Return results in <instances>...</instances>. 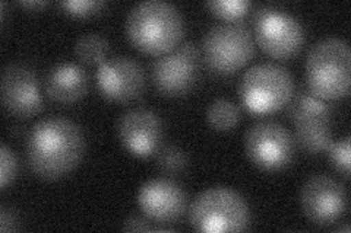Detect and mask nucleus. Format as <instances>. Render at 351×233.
<instances>
[{
  "mask_svg": "<svg viewBox=\"0 0 351 233\" xmlns=\"http://www.w3.org/2000/svg\"><path fill=\"white\" fill-rule=\"evenodd\" d=\"M46 91L54 102H78L86 95L88 76L78 64L59 63L53 66L46 77Z\"/></svg>",
  "mask_w": 351,
  "mask_h": 233,
  "instance_id": "2eb2a0df",
  "label": "nucleus"
},
{
  "mask_svg": "<svg viewBox=\"0 0 351 233\" xmlns=\"http://www.w3.org/2000/svg\"><path fill=\"white\" fill-rule=\"evenodd\" d=\"M304 216L312 223L328 226L341 219L347 210V194L341 182L319 174L307 180L300 193Z\"/></svg>",
  "mask_w": 351,
  "mask_h": 233,
  "instance_id": "9d476101",
  "label": "nucleus"
},
{
  "mask_svg": "<svg viewBox=\"0 0 351 233\" xmlns=\"http://www.w3.org/2000/svg\"><path fill=\"white\" fill-rule=\"evenodd\" d=\"M97 85L101 95L113 102H130L145 86L142 66L128 55H116L98 64Z\"/></svg>",
  "mask_w": 351,
  "mask_h": 233,
  "instance_id": "9b49d317",
  "label": "nucleus"
},
{
  "mask_svg": "<svg viewBox=\"0 0 351 233\" xmlns=\"http://www.w3.org/2000/svg\"><path fill=\"white\" fill-rule=\"evenodd\" d=\"M123 230L129 232H151V230H161L160 228H156L149 225V221L145 217L141 216H132L129 217L122 228Z\"/></svg>",
  "mask_w": 351,
  "mask_h": 233,
  "instance_id": "393cba45",
  "label": "nucleus"
},
{
  "mask_svg": "<svg viewBox=\"0 0 351 233\" xmlns=\"http://www.w3.org/2000/svg\"><path fill=\"white\" fill-rule=\"evenodd\" d=\"M294 92L290 72L276 63H259L246 70L239 85L241 102L252 114H272L289 104Z\"/></svg>",
  "mask_w": 351,
  "mask_h": 233,
  "instance_id": "20e7f679",
  "label": "nucleus"
},
{
  "mask_svg": "<svg viewBox=\"0 0 351 233\" xmlns=\"http://www.w3.org/2000/svg\"><path fill=\"white\" fill-rule=\"evenodd\" d=\"M252 22L258 46L271 57L287 60L302 50L304 31L293 15L274 6H259Z\"/></svg>",
  "mask_w": 351,
  "mask_h": 233,
  "instance_id": "0eeeda50",
  "label": "nucleus"
},
{
  "mask_svg": "<svg viewBox=\"0 0 351 233\" xmlns=\"http://www.w3.org/2000/svg\"><path fill=\"white\" fill-rule=\"evenodd\" d=\"M197 70L199 50L193 42L188 41L160 55L152 66V81L160 94L178 96L192 90Z\"/></svg>",
  "mask_w": 351,
  "mask_h": 233,
  "instance_id": "1a4fd4ad",
  "label": "nucleus"
},
{
  "mask_svg": "<svg viewBox=\"0 0 351 233\" xmlns=\"http://www.w3.org/2000/svg\"><path fill=\"white\" fill-rule=\"evenodd\" d=\"M157 165L162 172L179 174L188 166V156L179 146L166 144L157 150Z\"/></svg>",
  "mask_w": 351,
  "mask_h": 233,
  "instance_id": "aec40b11",
  "label": "nucleus"
},
{
  "mask_svg": "<svg viewBox=\"0 0 351 233\" xmlns=\"http://www.w3.org/2000/svg\"><path fill=\"white\" fill-rule=\"evenodd\" d=\"M206 120L218 131L233 130L240 121V111L236 104L226 98H217L208 107Z\"/></svg>",
  "mask_w": 351,
  "mask_h": 233,
  "instance_id": "a211bd4d",
  "label": "nucleus"
},
{
  "mask_svg": "<svg viewBox=\"0 0 351 233\" xmlns=\"http://www.w3.org/2000/svg\"><path fill=\"white\" fill-rule=\"evenodd\" d=\"M18 217L12 208L2 207L0 210V230L2 232H14L18 229Z\"/></svg>",
  "mask_w": 351,
  "mask_h": 233,
  "instance_id": "a878e982",
  "label": "nucleus"
},
{
  "mask_svg": "<svg viewBox=\"0 0 351 233\" xmlns=\"http://www.w3.org/2000/svg\"><path fill=\"white\" fill-rule=\"evenodd\" d=\"M117 135L126 150L138 158H148L160 148L161 118L156 111L148 108L129 109L119 118Z\"/></svg>",
  "mask_w": 351,
  "mask_h": 233,
  "instance_id": "ddd939ff",
  "label": "nucleus"
},
{
  "mask_svg": "<svg viewBox=\"0 0 351 233\" xmlns=\"http://www.w3.org/2000/svg\"><path fill=\"white\" fill-rule=\"evenodd\" d=\"M329 158L338 172H341L346 178L350 176V137H344L339 141H332L328 148Z\"/></svg>",
  "mask_w": 351,
  "mask_h": 233,
  "instance_id": "4be33fe9",
  "label": "nucleus"
},
{
  "mask_svg": "<svg viewBox=\"0 0 351 233\" xmlns=\"http://www.w3.org/2000/svg\"><path fill=\"white\" fill-rule=\"evenodd\" d=\"M138 206L148 220L166 225L176 221L184 213L186 195L176 182L157 178L139 188Z\"/></svg>",
  "mask_w": 351,
  "mask_h": 233,
  "instance_id": "4468645a",
  "label": "nucleus"
},
{
  "mask_svg": "<svg viewBox=\"0 0 351 233\" xmlns=\"http://www.w3.org/2000/svg\"><path fill=\"white\" fill-rule=\"evenodd\" d=\"M85 152V139L73 121L63 117L40 120L31 128L27 156L31 171L43 180H59L75 169Z\"/></svg>",
  "mask_w": 351,
  "mask_h": 233,
  "instance_id": "f257e3e1",
  "label": "nucleus"
},
{
  "mask_svg": "<svg viewBox=\"0 0 351 233\" xmlns=\"http://www.w3.org/2000/svg\"><path fill=\"white\" fill-rule=\"evenodd\" d=\"M295 124V141L312 154L326 152L332 143V127L329 117L300 120Z\"/></svg>",
  "mask_w": 351,
  "mask_h": 233,
  "instance_id": "dca6fc26",
  "label": "nucleus"
},
{
  "mask_svg": "<svg viewBox=\"0 0 351 233\" xmlns=\"http://www.w3.org/2000/svg\"><path fill=\"white\" fill-rule=\"evenodd\" d=\"M18 169V162L12 149H9L6 144L0 148V188H5L14 181Z\"/></svg>",
  "mask_w": 351,
  "mask_h": 233,
  "instance_id": "b1692460",
  "label": "nucleus"
},
{
  "mask_svg": "<svg viewBox=\"0 0 351 233\" xmlns=\"http://www.w3.org/2000/svg\"><path fill=\"white\" fill-rule=\"evenodd\" d=\"M309 91L324 101L344 98L350 91V47L344 40L317 41L306 59Z\"/></svg>",
  "mask_w": 351,
  "mask_h": 233,
  "instance_id": "7ed1b4c3",
  "label": "nucleus"
},
{
  "mask_svg": "<svg viewBox=\"0 0 351 233\" xmlns=\"http://www.w3.org/2000/svg\"><path fill=\"white\" fill-rule=\"evenodd\" d=\"M75 54L82 63L100 64L108 54V41L97 32H88L75 44Z\"/></svg>",
  "mask_w": 351,
  "mask_h": 233,
  "instance_id": "6ab92c4d",
  "label": "nucleus"
},
{
  "mask_svg": "<svg viewBox=\"0 0 351 233\" xmlns=\"http://www.w3.org/2000/svg\"><path fill=\"white\" fill-rule=\"evenodd\" d=\"M204 60L218 74H233L250 61L255 42L246 25L230 22L219 24L206 32L202 41Z\"/></svg>",
  "mask_w": 351,
  "mask_h": 233,
  "instance_id": "423d86ee",
  "label": "nucleus"
},
{
  "mask_svg": "<svg viewBox=\"0 0 351 233\" xmlns=\"http://www.w3.org/2000/svg\"><path fill=\"white\" fill-rule=\"evenodd\" d=\"M189 220L197 232H241L250 223V212L243 197L236 191L214 187L193 200Z\"/></svg>",
  "mask_w": 351,
  "mask_h": 233,
  "instance_id": "39448f33",
  "label": "nucleus"
},
{
  "mask_svg": "<svg viewBox=\"0 0 351 233\" xmlns=\"http://www.w3.org/2000/svg\"><path fill=\"white\" fill-rule=\"evenodd\" d=\"M60 6L64 9V12L72 16L85 18L100 12L103 8H106V2L103 0H64Z\"/></svg>",
  "mask_w": 351,
  "mask_h": 233,
  "instance_id": "5701e85b",
  "label": "nucleus"
},
{
  "mask_svg": "<svg viewBox=\"0 0 351 233\" xmlns=\"http://www.w3.org/2000/svg\"><path fill=\"white\" fill-rule=\"evenodd\" d=\"M2 101L9 114L29 118L43 108L38 77L25 64H8L2 73Z\"/></svg>",
  "mask_w": 351,
  "mask_h": 233,
  "instance_id": "f8f14e48",
  "label": "nucleus"
},
{
  "mask_svg": "<svg viewBox=\"0 0 351 233\" xmlns=\"http://www.w3.org/2000/svg\"><path fill=\"white\" fill-rule=\"evenodd\" d=\"M245 150L250 162L263 171H280L294 156L291 133L277 121H258L245 135Z\"/></svg>",
  "mask_w": 351,
  "mask_h": 233,
  "instance_id": "6e6552de",
  "label": "nucleus"
},
{
  "mask_svg": "<svg viewBox=\"0 0 351 233\" xmlns=\"http://www.w3.org/2000/svg\"><path fill=\"white\" fill-rule=\"evenodd\" d=\"M250 6V2H245V0H214V2H206V8L215 16L226 20L243 18L249 12Z\"/></svg>",
  "mask_w": 351,
  "mask_h": 233,
  "instance_id": "412c9836",
  "label": "nucleus"
},
{
  "mask_svg": "<svg viewBox=\"0 0 351 233\" xmlns=\"http://www.w3.org/2000/svg\"><path fill=\"white\" fill-rule=\"evenodd\" d=\"M184 32L178 8L161 0H147L130 9L126 19V36L136 50L162 55L179 46Z\"/></svg>",
  "mask_w": 351,
  "mask_h": 233,
  "instance_id": "f03ea898",
  "label": "nucleus"
},
{
  "mask_svg": "<svg viewBox=\"0 0 351 233\" xmlns=\"http://www.w3.org/2000/svg\"><path fill=\"white\" fill-rule=\"evenodd\" d=\"M287 107V114L291 121L298 123L300 120L316 118V117H331L332 107L328 101L317 98L311 91L300 90L293 92Z\"/></svg>",
  "mask_w": 351,
  "mask_h": 233,
  "instance_id": "f3484780",
  "label": "nucleus"
},
{
  "mask_svg": "<svg viewBox=\"0 0 351 233\" xmlns=\"http://www.w3.org/2000/svg\"><path fill=\"white\" fill-rule=\"evenodd\" d=\"M21 5L22 6H24V8H43V6H46L47 3L46 2H37V0H36V2H21Z\"/></svg>",
  "mask_w": 351,
  "mask_h": 233,
  "instance_id": "bb28decb",
  "label": "nucleus"
}]
</instances>
